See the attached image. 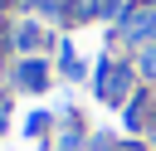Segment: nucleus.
I'll use <instances>...</instances> for the list:
<instances>
[{
    "label": "nucleus",
    "instance_id": "obj_1",
    "mask_svg": "<svg viewBox=\"0 0 156 151\" xmlns=\"http://www.w3.org/2000/svg\"><path fill=\"white\" fill-rule=\"evenodd\" d=\"M20 83H24L29 93H39V88H44V63H20Z\"/></svg>",
    "mask_w": 156,
    "mask_h": 151
}]
</instances>
